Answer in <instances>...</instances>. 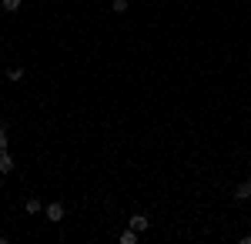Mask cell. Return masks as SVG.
<instances>
[{"mask_svg":"<svg viewBox=\"0 0 251 244\" xmlns=\"http://www.w3.org/2000/svg\"><path fill=\"white\" fill-rule=\"evenodd\" d=\"M47 218H50V221H64V204H60V201H50V204H47Z\"/></svg>","mask_w":251,"mask_h":244,"instance_id":"obj_1","label":"cell"},{"mask_svg":"<svg viewBox=\"0 0 251 244\" xmlns=\"http://www.w3.org/2000/svg\"><path fill=\"white\" fill-rule=\"evenodd\" d=\"M10 171H14V157L7 150H0V174H10Z\"/></svg>","mask_w":251,"mask_h":244,"instance_id":"obj_2","label":"cell"},{"mask_svg":"<svg viewBox=\"0 0 251 244\" xmlns=\"http://www.w3.org/2000/svg\"><path fill=\"white\" fill-rule=\"evenodd\" d=\"M131 227H134L137 234H144V231H148V218H144V214H134V218H131Z\"/></svg>","mask_w":251,"mask_h":244,"instance_id":"obj_3","label":"cell"},{"mask_svg":"<svg viewBox=\"0 0 251 244\" xmlns=\"http://www.w3.org/2000/svg\"><path fill=\"white\" fill-rule=\"evenodd\" d=\"M251 197V184H238L234 188V201H248Z\"/></svg>","mask_w":251,"mask_h":244,"instance_id":"obj_4","label":"cell"},{"mask_svg":"<svg viewBox=\"0 0 251 244\" xmlns=\"http://www.w3.org/2000/svg\"><path fill=\"white\" fill-rule=\"evenodd\" d=\"M20 3H24V0H0V7H3L7 14H14V10H20Z\"/></svg>","mask_w":251,"mask_h":244,"instance_id":"obj_5","label":"cell"},{"mask_svg":"<svg viewBox=\"0 0 251 244\" xmlns=\"http://www.w3.org/2000/svg\"><path fill=\"white\" fill-rule=\"evenodd\" d=\"M134 241H137V231H134V227H127V231L121 234V244H134Z\"/></svg>","mask_w":251,"mask_h":244,"instance_id":"obj_6","label":"cell"},{"mask_svg":"<svg viewBox=\"0 0 251 244\" xmlns=\"http://www.w3.org/2000/svg\"><path fill=\"white\" fill-rule=\"evenodd\" d=\"M24 77V67H7V80H20Z\"/></svg>","mask_w":251,"mask_h":244,"instance_id":"obj_7","label":"cell"},{"mask_svg":"<svg viewBox=\"0 0 251 244\" xmlns=\"http://www.w3.org/2000/svg\"><path fill=\"white\" fill-rule=\"evenodd\" d=\"M24 211H27V214H37V211H40V201H24Z\"/></svg>","mask_w":251,"mask_h":244,"instance_id":"obj_8","label":"cell"},{"mask_svg":"<svg viewBox=\"0 0 251 244\" xmlns=\"http://www.w3.org/2000/svg\"><path fill=\"white\" fill-rule=\"evenodd\" d=\"M111 7H114V14H124V10H127V0H114Z\"/></svg>","mask_w":251,"mask_h":244,"instance_id":"obj_9","label":"cell"},{"mask_svg":"<svg viewBox=\"0 0 251 244\" xmlns=\"http://www.w3.org/2000/svg\"><path fill=\"white\" fill-rule=\"evenodd\" d=\"M0 150H7V127H0Z\"/></svg>","mask_w":251,"mask_h":244,"instance_id":"obj_10","label":"cell"},{"mask_svg":"<svg viewBox=\"0 0 251 244\" xmlns=\"http://www.w3.org/2000/svg\"><path fill=\"white\" fill-rule=\"evenodd\" d=\"M248 184H251V177H248Z\"/></svg>","mask_w":251,"mask_h":244,"instance_id":"obj_11","label":"cell"}]
</instances>
